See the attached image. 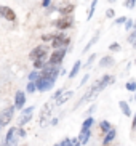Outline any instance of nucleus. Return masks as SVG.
Masks as SVG:
<instances>
[{
	"label": "nucleus",
	"mask_w": 136,
	"mask_h": 146,
	"mask_svg": "<svg viewBox=\"0 0 136 146\" xmlns=\"http://www.w3.org/2000/svg\"><path fill=\"white\" fill-rule=\"evenodd\" d=\"M0 130H2V125H0Z\"/></svg>",
	"instance_id": "obj_52"
},
{
	"label": "nucleus",
	"mask_w": 136,
	"mask_h": 146,
	"mask_svg": "<svg viewBox=\"0 0 136 146\" xmlns=\"http://www.w3.org/2000/svg\"><path fill=\"white\" fill-rule=\"evenodd\" d=\"M58 122H59V119H58V117H55V119H50V124H51V125H56Z\"/></svg>",
	"instance_id": "obj_47"
},
{
	"label": "nucleus",
	"mask_w": 136,
	"mask_h": 146,
	"mask_svg": "<svg viewBox=\"0 0 136 146\" xmlns=\"http://www.w3.org/2000/svg\"><path fill=\"white\" fill-rule=\"evenodd\" d=\"M125 21H127V16H119V18L114 21V24H115V26H123Z\"/></svg>",
	"instance_id": "obj_37"
},
{
	"label": "nucleus",
	"mask_w": 136,
	"mask_h": 146,
	"mask_svg": "<svg viewBox=\"0 0 136 146\" xmlns=\"http://www.w3.org/2000/svg\"><path fill=\"white\" fill-rule=\"evenodd\" d=\"M119 108H120V111L123 112V116H127V117H131L133 116L131 108H130V103H128V101L120 100V101H119Z\"/></svg>",
	"instance_id": "obj_18"
},
{
	"label": "nucleus",
	"mask_w": 136,
	"mask_h": 146,
	"mask_svg": "<svg viewBox=\"0 0 136 146\" xmlns=\"http://www.w3.org/2000/svg\"><path fill=\"white\" fill-rule=\"evenodd\" d=\"M26 92L27 93H35L37 92V87H35V82H27V85H26Z\"/></svg>",
	"instance_id": "obj_31"
},
{
	"label": "nucleus",
	"mask_w": 136,
	"mask_h": 146,
	"mask_svg": "<svg viewBox=\"0 0 136 146\" xmlns=\"http://www.w3.org/2000/svg\"><path fill=\"white\" fill-rule=\"evenodd\" d=\"M71 146H82L79 138H71Z\"/></svg>",
	"instance_id": "obj_42"
},
{
	"label": "nucleus",
	"mask_w": 136,
	"mask_h": 146,
	"mask_svg": "<svg viewBox=\"0 0 136 146\" xmlns=\"http://www.w3.org/2000/svg\"><path fill=\"white\" fill-rule=\"evenodd\" d=\"M59 146H71V138H64L63 141L59 143Z\"/></svg>",
	"instance_id": "obj_43"
},
{
	"label": "nucleus",
	"mask_w": 136,
	"mask_h": 146,
	"mask_svg": "<svg viewBox=\"0 0 136 146\" xmlns=\"http://www.w3.org/2000/svg\"><path fill=\"white\" fill-rule=\"evenodd\" d=\"M102 146H104V145H102Z\"/></svg>",
	"instance_id": "obj_55"
},
{
	"label": "nucleus",
	"mask_w": 136,
	"mask_h": 146,
	"mask_svg": "<svg viewBox=\"0 0 136 146\" xmlns=\"http://www.w3.org/2000/svg\"><path fill=\"white\" fill-rule=\"evenodd\" d=\"M15 104H11V106H7L2 109V112H0V125L2 127H5V125H8L10 122L13 120V117H15Z\"/></svg>",
	"instance_id": "obj_6"
},
{
	"label": "nucleus",
	"mask_w": 136,
	"mask_h": 146,
	"mask_svg": "<svg viewBox=\"0 0 136 146\" xmlns=\"http://www.w3.org/2000/svg\"><path fill=\"white\" fill-rule=\"evenodd\" d=\"M125 88H127L128 92H133V93H135L136 92V82L135 80H128L127 84H125Z\"/></svg>",
	"instance_id": "obj_32"
},
{
	"label": "nucleus",
	"mask_w": 136,
	"mask_h": 146,
	"mask_svg": "<svg viewBox=\"0 0 136 146\" xmlns=\"http://www.w3.org/2000/svg\"><path fill=\"white\" fill-rule=\"evenodd\" d=\"M88 79H90V74H85V76H83V79L80 80V84H79V87H83L86 82H88Z\"/></svg>",
	"instance_id": "obj_40"
},
{
	"label": "nucleus",
	"mask_w": 136,
	"mask_h": 146,
	"mask_svg": "<svg viewBox=\"0 0 136 146\" xmlns=\"http://www.w3.org/2000/svg\"><path fill=\"white\" fill-rule=\"evenodd\" d=\"M45 10H47V13H53V11H56V5L51 3L50 7H48V8H45Z\"/></svg>",
	"instance_id": "obj_44"
},
{
	"label": "nucleus",
	"mask_w": 136,
	"mask_h": 146,
	"mask_svg": "<svg viewBox=\"0 0 136 146\" xmlns=\"http://www.w3.org/2000/svg\"><path fill=\"white\" fill-rule=\"evenodd\" d=\"M104 15H106L107 19H114L115 18V10L114 8H107L106 11H104Z\"/></svg>",
	"instance_id": "obj_34"
},
{
	"label": "nucleus",
	"mask_w": 136,
	"mask_h": 146,
	"mask_svg": "<svg viewBox=\"0 0 136 146\" xmlns=\"http://www.w3.org/2000/svg\"><path fill=\"white\" fill-rule=\"evenodd\" d=\"M55 146H59V145H55Z\"/></svg>",
	"instance_id": "obj_53"
},
{
	"label": "nucleus",
	"mask_w": 136,
	"mask_h": 146,
	"mask_svg": "<svg viewBox=\"0 0 136 146\" xmlns=\"http://www.w3.org/2000/svg\"><path fill=\"white\" fill-rule=\"evenodd\" d=\"M79 141H80V145H86V143L90 141V138H91V129H86V130H80V133H79Z\"/></svg>",
	"instance_id": "obj_15"
},
{
	"label": "nucleus",
	"mask_w": 136,
	"mask_h": 146,
	"mask_svg": "<svg viewBox=\"0 0 136 146\" xmlns=\"http://www.w3.org/2000/svg\"><path fill=\"white\" fill-rule=\"evenodd\" d=\"M0 146H8V143H7V141H5V140H3V141L0 143Z\"/></svg>",
	"instance_id": "obj_48"
},
{
	"label": "nucleus",
	"mask_w": 136,
	"mask_h": 146,
	"mask_svg": "<svg viewBox=\"0 0 136 146\" xmlns=\"http://www.w3.org/2000/svg\"><path fill=\"white\" fill-rule=\"evenodd\" d=\"M59 69L61 66H53V64H45L40 69V76H45V77H51V79H58L59 77Z\"/></svg>",
	"instance_id": "obj_7"
},
{
	"label": "nucleus",
	"mask_w": 136,
	"mask_h": 146,
	"mask_svg": "<svg viewBox=\"0 0 136 146\" xmlns=\"http://www.w3.org/2000/svg\"><path fill=\"white\" fill-rule=\"evenodd\" d=\"M53 35H55V32H48V34H42L40 39H42L43 42H51V40H53Z\"/></svg>",
	"instance_id": "obj_36"
},
{
	"label": "nucleus",
	"mask_w": 136,
	"mask_h": 146,
	"mask_svg": "<svg viewBox=\"0 0 136 146\" xmlns=\"http://www.w3.org/2000/svg\"><path fill=\"white\" fill-rule=\"evenodd\" d=\"M99 37H101V32H99V31H96V32L93 34V37H91V39L88 40V43H86L85 47H83V53H86V52H88L90 48H91V47L94 45V43H96V42L99 40Z\"/></svg>",
	"instance_id": "obj_19"
},
{
	"label": "nucleus",
	"mask_w": 136,
	"mask_h": 146,
	"mask_svg": "<svg viewBox=\"0 0 136 146\" xmlns=\"http://www.w3.org/2000/svg\"><path fill=\"white\" fill-rule=\"evenodd\" d=\"M131 45H133V48H136V40H135V42L131 43Z\"/></svg>",
	"instance_id": "obj_50"
},
{
	"label": "nucleus",
	"mask_w": 136,
	"mask_h": 146,
	"mask_svg": "<svg viewBox=\"0 0 136 146\" xmlns=\"http://www.w3.org/2000/svg\"><path fill=\"white\" fill-rule=\"evenodd\" d=\"M15 137H16V127H10L7 135H5V141L8 143V146H10V141H11Z\"/></svg>",
	"instance_id": "obj_24"
},
{
	"label": "nucleus",
	"mask_w": 136,
	"mask_h": 146,
	"mask_svg": "<svg viewBox=\"0 0 136 146\" xmlns=\"http://www.w3.org/2000/svg\"><path fill=\"white\" fill-rule=\"evenodd\" d=\"M63 92H64V88H58V90L53 93V96H51V101H56V100L59 98V95L63 93Z\"/></svg>",
	"instance_id": "obj_38"
},
{
	"label": "nucleus",
	"mask_w": 136,
	"mask_h": 146,
	"mask_svg": "<svg viewBox=\"0 0 136 146\" xmlns=\"http://www.w3.org/2000/svg\"><path fill=\"white\" fill-rule=\"evenodd\" d=\"M38 76H40V71H37V69H32L29 74H27V82H35L38 79Z\"/></svg>",
	"instance_id": "obj_27"
},
{
	"label": "nucleus",
	"mask_w": 136,
	"mask_h": 146,
	"mask_svg": "<svg viewBox=\"0 0 136 146\" xmlns=\"http://www.w3.org/2000/svg\"><path fill=\"white\" fill-rule=\"evenodd\" d=\"M131 119H133V122H131V130H136V112L131 116Z\"/></svg>",
	"instance_id": "obj_45"
},
{
	"label": "nucleus",
	"mask_w": 136,
	"mask_h": 146,
	"mask_svg": "<svg viewBox=\"0 0 136 146\" xmlns=\"http://www.w3.org/2000/svg\"><path fill=\"white\" fill-rule=\"evenodd\" d=\"M53 26L56 27L58 31H67L71 27H74V16L72 15H61L59 18H56L53 21Z\"/></svg>",
	"instance_id": "obj_3"
},
{
	"label": "nucleus",
	"mask_w": 136,
	"mask_h": 146,
	"mask_svg": "<svg viewBox=\"0 0 136 146\" xmlns=\"http://www.w3.org/2000/svg\"><path fill=\"white\" fill-rule=\"evenodd\" d=\"M56 84V79H51V77H45V76H38V79L35 80V87H37V92L43 93V92H48L51 90Z\"/></svg>",
	"instance_id": "obj_4"
},
{
	"label": "nucleus",
	"mask_w": 136,
	"mask_h": 146,
	"mask_svg": "<svg viewBox=\"0 0 136 146\" xmlns=\"http://www.w3.org/2000/svg\"><path fill=\"white\" fill-rule=\"evenodd\" d=\"M82 63L80 60H77L75 63H74V66H72V69H71V72H69V79H75L77 77V74L80 72V69H82Z\"/></svg>",
	"instance_id": "obj_20"
},
{
	"label": "nucleus",
	"mask_w": 136,
	"mask_h": 146,
	"mask_svg": "<svg viewBox=\"0 0 136 146\" xmlns=\"http://www.w3.org/2000/svg\"><path fill=\"white\" fill-rule=\"evenodd\" d=\"M51 112H53V104L51 103H47L42 109H40V125H42V127L47 125L48 119L51 117Z\"/></svg>",
	"instance_id": "obj_9"
},
{
	"label": "nucleus",
	"mask_w": 136,
	"mask_h": 146,
	"mask_svg": "<svg viewBox=\"0 0 136 146\" xmlns=\"http://www.w3.org/2000/svg\"><path fill=\"white\" fill-rule=\"evenodd\" d=\"M0 18L13 23V21H16V13H15V10L7 7V5H0Z\"/></svg>",
	"instance_id": "obj_10"
},
{
	"label": "nucleus",
	"mask_w": 136,
	"mask_h": 146,
	"mask_svg": "<svg viewBox=\"0 0 136 146\" xmlns=\"http://www.w3.org/2000/svg\"><path fill=\"white\" fill-rule=\"evenodd\" d=\"M112 82H114V76H111V74H104V76H102V77L98 80L99 88H101V90H104L107 85H111Z\"/></svg>",
	"instance_id": "obj_16"
},
{
	"label": "nucleus",
	"mask_w": 136,
	"mask_h": 146,
	"mask_svg": "<svg viewBox=\"0 0 136 146\" xmlns=\"http://www.w3.org/2000/svg\"><path fill=\"white\" fill-rule=\"evenodd\" d=\"M72 96H74V92H72V90H67V92L64 90L63 93L59 95V98H58V100L55 101L56 106H63V104H66V103L69 101V100L72 98Z\"/></svg>",
	"instance_id": "obj_13"
},
{
	"label": "nucleus",
	"mask_w": 136,
	"mask_h": 146,
	"mask_svg": "<svg viewBox=\"0 0 136 146\" xmlns=\"http://www.w3.org/2000/svg\"><path fill=\"white\" fill-rule=\"evenodd\" d=\"M112 129V124L109 122V120H106V119H102L101 122H99V130H101L102 133H107L109 130Z\"/></svg>",
	"instance_id": "obj_23"
},
{
	"label": "nucleus",
	"mask_w": 136,
	"mask_h": 146,
	"mask_svg": "<svg viewBox=\"0 0 136 146\" xmlns=\"http://www.w3.org/2000/svg\"><path fill=\"white\" fill-rule=\"evenodd\" d=\"M32 114H34V112H32ZM32 114H21V117L18 119V125H19V127H24L27 122L32 120Z\"/></svg>",
	"instance_id": "obj_22"
},
{
	"label": "nucleus",
	"mask_w": 136,
	"mask_h": 146,
	"mask_svg": "<svg viewBox=\"0 0 136 146\" xmlns=\"http://www.w3.org/2000/svg\"><path fill=\"white\" fill-rule=\"evenodd\" d=\"M66 53H67V48H58V50H53V53H50L47 63L53 66H61L63 64L64 58H66Z\"/></svg>",
	"instance_id": "obj_5"
},
{
	"label": "nucleus",
	"mask_w": 136,
	"mask_h": 146,
	"mask_svg": "<svg viewBox=\"0 0 136 146\" xmlns=\"http://www.w3.org/2000/svg\"><path fill=\"white\" fill-rule=\"evenodd\" d=\"M101 92H102V90L99 88V84H98V80H96V82L93 84V85H91V87L88 88V90L85 92V93L82 95V98L75 103V106H74V111H75V109H79V108H80L82 104H85V103H88V101H91V100H94L99 93H101Z\"/></svg>",
	"instance_id": "obj_1"
},
{
	"label": "nucleus",
	"mask_w": 136,
	"mask_h": 146,
	"mask_svg": "<svg viewBox=\"0 0 136 146\" xmlns=\"http://www.w3.org/2000/svg\"><path fill=\"white\" fill-rule=\"evenodd\" d=\"M115 137H117V130H115L114 127H112V129L109 130L107 133H104V138H102V145H104V146H107L109 143H112V141H114V140H115Z\"/></svg>",
	"instance_id": "obj_17"
},
{
	"label": "nucleus",
	"mask_w": 136,
	"mask_h": 146,
	"mask_svg": "<svg viewBox=\"0 0 136 146\" xmlns=\"http://www.w3.org/2000/svg\"><path fill=\"white\" fill-rule=\"evenodd\" d=\"M123 29L127 31V32H130L131 29H135V19L127 18V21H125V24H123Z\"/></svg>",
	"instance_id": "obj_29"
},
{
	"label": "nucleus",
	"mask_w": 136,
	"mask_h": 146,
	"mask_svg": "<svg viewBox=\"0 0 136 146\" xmlns=\"http://www.w3.org/2000/svg\"><path fill=\"white\" fill-rule=\"evenodd\" d=\"M74 10H75V5L71 3V2H63V5H59V7H56V11L59 15H72Z\"/></svg>",
	"instance_id": "obj_11"
},
{
	"label": "nucleus",
	"mask_w": 136,
	"mask_h": 146,
	"mask_svg": "<svg viewBox=\"0 0 136 146\" xmlns=\"http://www.w3.org/2000/svg\"><path fill=\"white\" fill-rule=\"evenodd\" d=\"M135 64H136V60H135Z\"/></svg>",
	"instance_id": "obj_54"
},
{
	"label": "nucleus",
	"mask_w": 136,
	"mask_h": 146,
	"mask_svg": "<svg viewBox=\"0 0 136 146\" xmlns=\"http://www.w3.org/2000/svg\"><path fill=\"white\" fill-rule=\"evenodd\" d=\"M51 48L53 50H58V48H67L69 43H71V39L66 37L64 31H59V32H55L53 35V40H51Z\"/></svg>",
	"instance_id": "obj_2"
},
{
	"label": "nucleus",
	"mask_w": 136,
	"mask_h": 146,
	"mask_svg": "<svg viewBox=\"0 0 136 146\" xmlns=\"http://www.w3.org/2000/svg\"><path fill=\"white\" fill-rule=\"evenodd\" d=\"M107 2H109V3H115V2H117V0H107Z\"/></svg>",
	"instance_id": "obj_49"
},
{
	"label": "nucleus",
	"mask_w": 136,
	"mask_h": 146,
	"mask_svg": "<svg viewBox=\"0 0 136 146\" xmlns=\"http://www.w3.org/2000/svg\"><path fill=\"white\" fill-rule=\"evenodd\" d=\"M123 7H125V8L133 10V8L136 7V0H125V2H123Z\"/></svg>",
	"instance_id": "obj_35"
},
{
	"label": "nucleus",
	"mask_w": 136,
	"mask_h": 146,
	"mask_svg": "<svg viewBox=\"0 0 136 146\" xmlns=\"http://www.w3.org/2000/svg\"><path fill=\"white\" fill-rule=\"evenodd\" d=\"M133 100H135V101H136V92H135V96H133Z\"/></svg>",
	"instance_id": "obj_51"
},
{
	"label": "nucleus",
	"mask_w": 136,
	"mask_h": 146,
	"mask_svg": "<svg viewBox=\"0 0 136 146\" xmlns=\"http://www.w3.org/2000/svg\"><path fill=\"white\" fill-rule=\"evenodd\" d=\"M114 64H115V60H114V56H112V55L102 56L101 60H99V63H98L99 68H112Z\"/></svg>",
	"instance_id": "obj_14"
},
{
	"label": "nucleus",
	"mask_w": 136,
	"mask_h": 146,
	"mask_svg": "<svg viewBox=\"0 0 136 146\" xmlns=\"http://www.w3.org/2000/svg\"><path fill=\"white\" fill-rule=\"evenodd\" d=\"M32 63H34V66H32V68L37 69V71H40V69H42L43 66L47 64V60H45V58H40V60H34Z\"/></svg>",
	"instance_id": "obj_28"
},
{
	"label": "nucleus",
	"mask_w": 136,
	"mask_h": 146,
	"mask_svg": "<svg viewBox=\"0 0 136 146\" xmlns=\"http://www.w3.org/2000/svg\"><path fill=\"white\" fill-rule=\"evenodd\" d=\"M93 124H94V117H93V116H91V117H86V119L82 122V130L91 129V127H93Z\"/></svg>",
	"instance_id": "obj_26"
},
{
	"label": "nucleus",
	"mask_w": 136,
	"mask_h": 146,
	"mask_svg": "<svg viewBox=\"0 0 136 146\" xmlns=\"http://www.w3.org/2000/svg\"><path fill=\"white\" fill-rule=\"evenodd\" d=\"M99 0H91V5L88 8V13H86V21H91V18L94 16V11H96V7H98Z\"/></svg>",
	"instance_id": "obj_21"
},
{
	"label": "nucleus",
	"mask_w": 136,
	"mask_h": 146,
	"mask_svg": "<svg viewBox=\"0 0 136 146\" xmlns=\"http://www.w3.org/2000/svg\"><path fill=\"white\" fill-rule=\"evenodd\" d=\"M120 50H122V45H120L119 42H112L111 45H109V52H112V53H119Z\"/></svg>",
	"instance_id": "obj_30"
},
{
	"label": "nucleus",
	"mask_w": 136,
	"mask_h": 146,
	"mask_svg": "<svg viewBox=\"0 0 136 146\" xmlns=\"http://www.w3.org/2000/svg\"><path fill=\"white\" fill-rule=\"evenodd\" d=\"M135 40H136V27L128 32V37H127V42H128V43H133Z\"/></svg>",
	"instance_id": "obj_33"
},
{
	"label": "nucleus",
	"mask_w": 136,
	"mask_h": 146,
	"mask_svg": "<svg viewBox=\"0 0 136 146\" xmlns=\"http://www.w3.org/2000/svg\"><path fill=\"white\" fill-rule=\"evenodd\" d=\"M47 56H48V50L45 45H37L35 48H32L29 53V60H40V58H45L47 60Z\"/></svg>",
	"instance_id": "obj_8"
},
{
	"label": "nucleus",
	"mask_w": 136,
	"mask_h": 146,
	"mask_svg": "<svg viewBox=\"0 0 136 146\" xmlns=\"http://www.w3.org/2000/svg\"><path fill=\"white\" fill-rule=\"evenodd\" d=\"M50 5H51V0H42V7L43 8H48Z\"/></svg>",
	"instance_id": "obj_46"
},
{
	"label": "nucleus",
	"mask_w": 136,
	"mask_h": 146,
	"mask_svg": "<svg viewBox=\"0 0 136 146\" xmlns=\"http://www.w3.org/2000/svg\"><path fill=\"white\" fill-rule=\"evenodd\" d=\"M96 53H91V55L88 56V60H86V63L85 64H82V68L83 69H86V71H88V69H91V66H93V63H94V60H96Z\"/></svg>",
	"instance_id": "obj_25"
},
{
	"label": "nucleus",
	"mask_w": 136,
	"mask_h": 146,
	"mask_svg": "<svg viewBox=\"0 0 136 146\" xmlns=\"http://www.w3.org/2000/svg\"><path fill=\"white\" fill-rule=\"evenodd\" d=\"M16 135L19 138H24L26 137V130L22 129V127H16Z\"/></svg>",
	"instance_id": "obj_39"
},
{
	"label": "nucleus",
	"mask_w": 136,
	"mask_h": 146,
	"mask_svg": "<svg viewBox=\"0 0 136 146\" xmlns=\"http://www.w3.org/2000/svg\"><path fill=\"white\" fill-rule=\"evenodd\" d=\"M94 111H96V104H91V106L86 109V114H88V116H90V114L93 116V112H94Z\"/></svg>",
	"instance_id": "obj_41"
},
{
	"label": "nucleus",
	"mask_w": 136,
	"mask_h": 146,
	"mask_svg": "<svg viewBox=\"0 0 136 146\" xmlns=\"http://www.w3.org/2000/svg\"><path fill=\"white\" fill-rule=\"evenodd\" d=\"M26 104V93L22 90L15 92V109H22Z\"/></svg>",
	"instance_id": "obj_12"
}]
</instances>
